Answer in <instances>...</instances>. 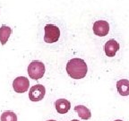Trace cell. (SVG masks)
<instances>
[{
	"label": "cell",
	"mask_w": 129,
	"mask_h": 121,
	"mask_svg": "<svg viewBox=\"0 0 129 121\" xmlns=\"http://www.w3.org/2000/svg\"><path fill=\"white\" fill-rule=\"evenodd\" d=\"M12 33V29L6 25H2L0 28V42L2 45H5L7 42L8 39Z\"/></svg>",
	"instance_id": "obj_11"
},
{
	"label": "cell",
	"mask_w": 129,
	"mask_h": 121,
	"mask_svg": "<svg viewBox=\"0 0 129 121\" xmlns=\"http://www.w3.org/2000/svg\"><path fill=\"white\" fill-rule=\"evenodd\" d=\"M87 65L82 58H73L67 65V72L72 78L82 79L86 75Z\"/></svg>",
	"instance_id": "obj_1"
},
{
	"label": "cell",
	"mask_w": 129,
	"mask_h": 121,
	"mask_svg": "<svg viewBox=\"0 0 129 121\" xmlns=\"http://www.w3.org/2000/svg\"><path fill=\"white\" fill-rule=\"evenodd\" d=\"M72 121H79V120H77V119H74V120H72Z\"/></svg>",
	"instance_id": "obj_13"
},
{
	"label": "cell",
	"mask_w": 129,
	"mask_h": 121,
	"mask_svg": "<svg viewBox=\"0 0 129 121\" xmlns=\"http://www.w3.org/2000/svg\"><path fill=\"white\" fill-rule=\"evenodd\" d=\"M48 121H56V120H48Z\"/></svg>",
	"instance_id": "obj_15"
},
{
	"label": "cell",
	"mask_w": 129,
	"mask_h": 121,
	"mask_svg": "<svg viewBox=\"0 0 129 121\" xmlns=\"http://www.w3.org/2000/svg\"><path fill=\"white\" fill-rule=\"evenodd\" d=\"M117 92L121 96H128L129 95V81L126 79L119 80L117 83Z\"/></svg>",
	"instance_id": "obj_9"
},
{
	"label": "cell",
	"mask_w": 129,
	"mask_h": 121,
	"mask_svg": "<svg viewBox=\"0 0 129 121\" xmlns=\"http://www.w3.org/2000/svg\"><path fill=\"white\" fill-rule=\"evenodd\" d=\"M30 86V82L28 78L24 76H19L15 78L13 82V88L17 93H23L28 91Z\"/></svg>",
	"instance_id": "obj_5"
},
{
	"label": "cell",
	"mask_w": 129,
	"mask_h": 121,
	"mask_svg": "<svg viewBox=\"0 0 129 121\" xmlns=\"http://www.w3.org/2000/svg\"><path fill=\"white\" fill-rule=\"evenodd\" d=\"M1 121H17V116L13 111H5L1 115Z\"/></svg>",
	"instance_id": "obj_12"
},
{
	"label": "cell",
	"mask_w": 129,
	"mask_h": 121,
	"mask_svg": "<svg viewBox=\"0 0 129 121\" xmlns=\"http://www.w3.org/2000/svg\"><path fill=\"white\" fill-rule=\"evenodd\" d=\"M45 74V66L42 62L38 60L32 61L28 67V75L33 80L42 78Z\"/></svg>",
	"instance_id": "obj_2"
},
{
	"label": "cell",
	"mask_w": 129,
	"mask_h": 121,
	"mask_svg": "<svg viewBox=\"0 0 129 121\" xmlns=\"http://www.w3.org/2000/svg\"><path fill=\"white\" fill-rule=\"evenodd\" d=\"M44 40L47 43H54L58 40L60 37V30L54 24H47L44 28Z\"/></svg>",
	"instance_id": "obj_3"
},
{
	"label": "cell",
	"mask_w": 129,
	"mask_h": 121,
	"mask_svg": "<svg viewBox=\"0 0 129 121\" xmlns=\"http://www.w3.org/2000/svg\"><path fill=\"white\" fill-rule=\"evenodd\" d=\"M105 53L108 56H115L116 53L118 51L119 49V44L117 41H116L115 40H109L108 42H106L104 47Z\"/></svg>",
	"instance_id": "obj_7"
},
{
	"label": "cell",
	"mask_w": 129,
	"mask_h": 121,
	"mask_svg": "<svg viewBox=\"0 0 129 121\" xmlns=\"http://www.w3.org/2000/svg\"><path fill=\"white\" fill-rule=\"evenodd\" d=\"M75 110L77 112L78 116L83 120H88V119L91 118V110L86 108L83 105H78L76 107H75Z\"/></svg>",
	"instance_id": "obj_10"
},
{
	"label": "cell",
	"mask_w": 129,
	"mask_h": 121,
	"mask_svg": "<svg viewBox=\"0 0 129 121\" xmlns=\"http://www.w3.org/2000/svg\"><path fill=\"white\" fill-rule=\"evenodd\" d=\"M115 121H122V120H120V119H117V120H115Z\"/></svg>",
	"instance_id": "obj_14"
},
{
	"label": "cell",
	"mask_w": 129,
	"mask_h": 121,
	"mask_svg": "<svg viewBox=\"0 0 129 121\" xmlns=\"http://www.w3.org/2000/svg\"><path fill=\"white\" fill-rule=\"evenodd\" d=\"M46 94V88L41 84L33 85L29 91V99L31 101H40L43 100Z\"/></svg>",
	"instance_id": "obj_4"
},
{
	"label": "cell",
	"mask_w": 129,
	"mask_h": 121,
	"mask_svg": "<svg viewBox=\"0 0 129 121\" xmlns=\"http://www.w3.org/2000/svg\"><path fill=\"white\" fill-rule=\"evenodd\" d=\"M109 32V24L106 21H96L93 24V32L97 36L103 37L108 35Z\"/></svg>",
	"instance_id": "obj_6"
},
{
	"label": "cell",
	"mask_w": 129,
	"mask_h": 121,
	"mask_svg": "<svg viewBox=\"0 0 129 121\" xmlns=\"http://www.w3.org/2000/svg\"><path fill=\"white\" fill-rule=\"evenodd\" d=\"M55 107L59 114H66L71 108V103L66 99H59L55 102Z\"/></svg>",
	"instance_id": "obj_8"
}]
</instances>
